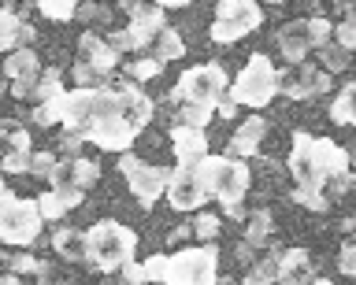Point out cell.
<instances>
[{
  "instance_id": "obj_48",
  "label": "cell",
  "mask_w": 356,
  "mask_h": 285,
  "mask_svg": "<svg viewBox=\"0 0 356 285\" xmlns=\"http://www.w3.org/2000/svg\"><path fill=\"white\" fill-rule=\"evenodd\" d=\"M267 4H282V0H267Z\"/></svg>"
},
{
  "instance_id": "obj_19",
  "label": "cell",
  "mask_w": 356,
  "mask_h": 285,
  "mask_svg": "<svg viewBox=\"0 0 356 285\" xmlns=\"http://www.w3.org/2000/svg\"><path fill=\"white\" fill-rule=\"evenodd\" d=\"M4 74L11 78V93H19L22 85H30L41 74V60L33 49H11V56L4 60Z\"/></svg>"
},
{
  "instance_id": "obj_34",
  "label": "cell",
  "mask_w": 356,
  "mask_h": 285,
  "mask_svg": "<svg viewBox=\"0 0 356 285\" xmlns=\"http://www.w3.org/2000/svg\"><path fill=\"white\" fill-rule=\"evenodd\" d=\"M211 115H216V112H208V107H193V104H182V107H178V123L200 126V130L211 123Z\"/></svg>"
},
{
  "instance_id": "obj_20",
  "label": "cell",
  "mask_w": 356,
  "mask_h": 285,
  "mask_svg": "<svg viewBox=\"0 0 356 285\" xmlns=\"http://www.w3.org/2000/svg\"><path fill=\"white\" fill-rule=\"evenodd\" d=\"M82 196L86 193L67 189V185H52L49 193L38 196V211H41V218H63V215H71L74 207L82 204Z\"/></svg>"
},
{
  "instance_id": "obj_36",
  "label": "cell",
  "mask_w": 356,
  "mask_h": 285,
  "mask_svg": "<svg viewBox=\"0 0 356 285\" xmlns=\"http://www.w3.org/2000/svg\"><path fill=\"white\" fill-rule=\"evenodd\" d=\"M189 230H193L200 241H216V237H219V218L204 211V215H197V218H193V226H189Z\"/></svg>"
},
{
  "instance_id": "obj_42",
  "label": "cell",
  "mask_w": 356,
  "mask_h": 285,
  "mask_svg": "<svg viewBox=\"0 0 356 285\" xmlns=\"http://www.w3.org/2000/svg\"><path fill=\"white\" fill-rule=\"evenodd\" d=\"M11 148L30 152V134H26V130H15V126H11Z\"/></svg>"
},
{
  "instance_id": "obj_39",
  "label": "cell",
  "mask_w": 356,
  "mask_h": 285,
  "mask_svg": "<svg viewBox=\"0 0 356 285\" xmlns=\"http://www.w3.org/2000/svg\"><path fill=\"white\" fill-rule=\"evenodd\" d=\"M38 267H41V263L33 259V256H26V252H19V256L8 259V270L11 274H38Z\"/></svg>"
},
{
  "instance_id": "obj_17",
  "label": "cell",
  "mask_w": 356,
  "mask_h": 285,
  "mask_svg": "<svg viewBox=\"0 0 356 285\" xmlns=\"http://www.w3.org/2000/svg\"><path fill=\"white\" fill-rule=\"evenodd\" d=\"M171 145H175V159L178 163H197L200 156H208V134L200 126L175 123L171 126Z\"/></svg>"
},
{
  "instance_id": "obj_45",
  "label": "cell",
  "mask_w": 356,
  "mask_h": 285,
  "mask_svg": "<svg viewBox=\"0 0 356 285\" xmlns=\"http://www.w3.org/2000/svg\"><path fill=\"white\" fill-rule=\"evenodd\" d=\"M0 285H19V274H11V270L0 274Z\"/></svg>"
},
{
  "instance_id": "obj_31",
  "label": "cell",
  "mask_w": 356,
  "mask_h": 285,
  "mask_svg": "<svg viewBox=\"0 0 356 285\" xmlns=\"http://www.w3.org/2000/svg\"><path fill=\"white\" fill-rule=\"evenodd\" d=\"M330 41L334 45H341L345 52L356 49V26H353V15L341 19V23H330Z\"/></svg>"
},
{
  "instance_id": "obj_26",
  "label": "cell",
  "mask_w": 356,
  "mask_h": 285,
  "mask_svg": "<svg viewBox=\"0 0 356 285\" xmlns=\"http://www.w3.org/2000/svg\"><path fill=\"white\" fill-rule=\"evenodd\" d=\"M356 85L353 82H345L341 85V93L334 96V104H330V123H338V126H353V119H356Z\"/></svg>"
},
{
  "instance_id": "obj_43",
  "label": "cell",
  "mask_w": 356,
  "mask_h": 285,
  "mask_svg": "<svg viewBox=\"0 0 356 285\" xmlns=\"http://www.w3.org/2000/svg\"><path fill=\"white\" fill-rule=\"evenodd\" d=\"M216 112H219L222 119H234V112H238V104H234V101H230V96H222V101L216 104Z\"/></svg>"
},
{
  "instance_id": "obj_13",
  "label": "cell",
  "mask_w": 356,
  "mask_h": 285,
  "mask_svg": "<svg viewBox=\"0 0 356 285\" xmlns=\"http://www.w3.org/2000/svg\"><path fill=\"white\" fill-rule=\"evenodd\" d=\"M163 196L175 211H197V207H204L208 193H204V182H200L197 163H178L171 171V178H167Z\"/></svg>"
},
{
  "instance_id": "obj_15",
  "label": "cell",
  "mask_w": 356,
  "mask_h": 285,
  "mask_svg": "<svg viewBox=\"0 0 356 285\" xmlns=\"http://www.w3.org/2000/svg\"><path fill=\"white\" fill-rule=\"evenodd\" d=\"M100 178V163L97 159H86V156H67L56 163V171H52V185H67V189H78V193H86V189H93Z\"/></svg>"
},
{
  "instance_id": "obj_9",
  "label": "cell",
  "mask_w": 356,
  "mask_h": 285,
  "mask_svg": "<svg viewBox=\"0 0 356 285\" xmlns=\"http://www.w3.org/2000/svg\"><path fill=\"white\" fill-rule=\"evenodd\" d=\"M260 23H264L260 0H219L208 34L216 45H234V41L249 37L252 30H260Z\"/></svg>"
},
{
  "instance_id": "obj_28",
  "label": "cell",
  "mask_w": 356,
  "mask_h": 285,
  "mask_svg": "<svg viewBox=\"0 0 356 285\" xmlns=\"http://www.w3.org/2000/svg\"><path fill=\"white\" fill-rule=\"evenodd\" d=\"M41 15L52 19V23H71L78 15V0H38Z\"/></svg>"
},
{
  "instance_id": "obj_47",
  "label": "cell",
  "mask_w": 356,
  "mask_h": 285,
  "mask_svg": "<svg viewBox=\"0 0 356 285\" xmlns=\"http://www.w3.org/2000/svg\"><path fill=\"white\" fill-rule=\"evenodd\" d=\"M308 285H334V282H330V278H312Z\"/></svg>"
},
{
  "instance_id": "obj_12",
  "label": "cell",
  "mask_w": 356,
  "mask_h": 285,
  "mask_svg": "<svg viewBox=\"0 0 356 285\" xmlns=\"http://www.w3.org/2000/svg\"><path fill=\"white\" fill-rule=\"evenodd\" d=\"M160 26H167L163 23V8L160 4H141V8H134L130 12V26L127 30H115L111 37H104L115 52H141V49H149V41H152V34Z\"/></svg>"
},
{
  "instance_id": "obj_2",
  "label": "cell",
  "mask_w": 356,
  "mask_h": 285,
  "mask_svg": "<svg viewBox=\"0 0 356 285\" xmlns=\"http://www.w3.org/2000/svg\"><path fill=\"white\" fill-rule=\"evenodd\" d=\"M152 123V101L134 82L100 85L93 93V112L82 130L89 145L104 152H130L145 126Z\"/></svg>"
},
{
  "instance_id": "obj_22",
  "label": "cell",
  "mask_w": 356,
  "mask_h": 285,
  "mask_svg": "<svg viewBox=\"0 0 356 285\" xmlns=\"http://www.w3.org/2000/svg\"><path fill=\"white\" fill-rule=\"evenodd\" d=\"M149 49H152V60H160V63H171V60L186 56V41H182V34H178L175 26H160V30H156L152 41H149Z\"/></svg>"
},
{
  "instance_id": "obj_4",
  "label": "cell",
  "mask_w": 356,
  "mask_h": 285,
  "mask_svg": "<svg viewBox=\"0 0 356 285\" xmlns=\"http://www.w3.org/2000/svg\"><path fill=\"white\" fill-rule=\"evenodd\" d=\"M138 252V234L115 218H100L86 230V259L97 270H119Z\"/></svg>"
},
{
  "instance_id": "obj_41",
  "label": "cell",
  "mask_w": 356,
  "mask_h": 285,
  "mask_svg": "<svg viewBox=\"0 0 356 285\" xmlns=\"http://www.w3.org/2000/svg\"><path fill=\"white\" fill-rule=\"evenodd\" d=\"M119 270H122V282H127V285H145V274H141V263H134V259H130V263H122V267H119Z\"/></svg>"
},
{
  "instance_id": "obj_21",
  "label": "cell",
  "mask_w": 356,
  "mask_h": 285,
  "mask_svg": "<svg viewBox=\"0 0 356 285\" xmlns=\"http://www.w3.org/2000/svg\"><path fill=\"white\" fill-rule=\"evenodd\" d=\"M78 52H82V63H89V67H97L104 74L119 67V52L111 49L104 37H97V34H82V37H78Z\"/></svg>"
},
{
  "instance_id": "obj_38",
  "label": "cell",
  "mask_w": 356,
  "mask_h": 285,
  "mask_svg": "<svg viewBox=\"0 0 356 285\" xmlns=\"http://www.w3.org/2000/svg\"><path fill=\"white\" fill-rule=\"evenodd\" d=\"M163 270H167V256H149L141 263L145 282H163Z\"/></svg>"
},
{
  "instance_id": "obj_30",
  "label": "cell",
  "mask_w": 356,
  "mask_h": 285,
  "mask_svg": "<svg viewBox=\"0 0 356 285\" xmlns=\"http://www.w3.org/2000/svg\"><path fill=\"white\" fill-rule=\"evenodd\" d=\"M275 263L278 256H264V259H256L249 274H245V285H271L275 282Z\"/></svg>"
},
{
  "instance_id": "obj_18",
  "label": "cell",
  "mask_w": 356,
  "mask_h": 285,
  "mask_svg": "<svg viewBox=\"0 0 356 285\" xmlns=\"http://www.w3.org/2000/svg\"><path fill=\"white\" fill-rule=\"evenodd\" d=\"M264 134H267V119H264V115L245 119V123L234 130V137H230V156H238V159L256 156V152H260V145H264Z\"/></svg>"
},
{
  "instance_id": "obj_1",
  "label": "cell",
  "mask_w": 356,
  "mask_h": 285,
  "mask_svg": "<svg viewBox=\"0 0 356 285\" xmlns=\"http://www.w3.org/2000/svg\"><path fill=\"white\" fill-rule=\"evenodd\" d=\"M349 148L330 137H312L305 130L293 134L289 148V174H293V200L308 211H327L330 196L353 189L349 174Z\"/></svg>"
},
{
  "instance_id": "obj_7",
  "label": "cell",
  "mask_w": 356,
  "mask_h": 285,
  "mask_svg": "<svg viewBox=\"0 0 356 285\" xmlns=\"http://www.w3.org/2000/svg\"><path fill=\"white\" fill-rule=\"evenodd\" d=\"M219 282V248L204 241L200 248H178L167 256V270L160 285H216Z\"/></svg>"
},
{
  "instance_id": "obj_40",
  "label": "cell",
  "mask_w": 356,
  "mask_h": 285,
  "mask_svg": "<svg viewBox=\"0 0 356 285\" xmlns=\"http://www.w3.org/2000/svg\"><path fill=\"white\" fill-rule=\"evenodd\" d=\"M338 270L341 274H356V248H353V241H345L341 252H338Z\"/></svg>"
},
{
  "instance_id": "obj_10",
  "label": "cell",
  "mask_w": 356,
  "mask_h": 285,
  "mask_svg": "<svg viewBox=\"0 0 356 285\" xmlns=\"http://www.w3.org/2000/svg\"><path fill=\"white\" fill-rule=\"evenodd\" d=\"M278 52L289 60V63H300L308 60V52H319L323 45L330 41V23L323 15H312V19H293L278 30Z\"/></svg>"
},
{
  "instance_id": "obj_27",
  "label": "cell",
  "mask_w": 356,
  "mask_h": 285,
  "mask_svg": "<svg viewBox=\"0 0 356 285\" xmlns=\"http://www.w3.org/2000/svg\"><path fill=\"white\" fill-rule=\"evenodd\" d=\"M271 211L267 207H260V211H252L249 218V230H245V245L249 248H264L267 245V237H271Z\"/></svg>"
},
{
  "instance_id": "obj_6",
  "label": "cell",
  "mask_w": 356,
  "mask_h": 285,
  "mask_svg": "<svg viewBox=\"0 0 356 285\" xmlns=\"http://www.w3.org/2000/svg\"><path fill=\"white\" fill-rule=\"evenodd\" d=\"M227 96L238 107H267L278 96V71L275 63L264 56V52H256V56L245 60V67L238 71V78H234V89H227Z\"/></svg>"
},
{
  "instance_id": "obj_8",
  "label": "cell",
  "mask_w": 356,
  "mask_h": 285,
  "mask_svg": "<svg viewBox=\"0 0 356 285\" xmlns=\"http://www.w3.org/2000/svg\"><path fill=\"white\" fill-rule=\"evenodd\" d=\"M227 89H230V78L222 71V63H197V67L182 71V78H178L171 96L178 104H193V107L216 112V104L227 96Z\"/></svg>"
},
{
  "instance_id": "obj_14",
  "label": "cell",
  "mask_w": 356,
  "mask_h": 285,
  "mask_svg": "<svg viewBox=\"0 0 356 285\" xmlns=\"http://www.w3.org/2000/svg\"><path fill=\"white\" fill-rule=\"evenodd\" d=\"M327 89H330V74L312 67V63H305V60L289 63V71L278 74V93L293 96V101H308V96L327 93Z\"/></svg>"
},
{
  "instance_id": "obj_3",
  "label": "cell",
  "mask_w": 356,
  "mask_h": 285,
  "mask_svg": "<svg viewBox=\"0 0 356 285\" xmlns=\"http://www.w3.org/2000/svg\"><path fill=\"white\" fill-rule=\"evenodd\" d=\"M197 171H200V182H204V193L222 204V211L238 207L252 185V174L245 167V159H238V156H216V152H208V156L197 159Z\"/></svg>"
},
{
  "instance_id": "obj_11",
  "label": "cell",
  "mask_w": 356,
  "mask_h": 285,
  "mask_svg": "<svg viewBox=\"0 0 356 285\" xmlns=\"http://www.w3.org/2000/svg\"><path fill=\"white\" fill-rule=\"evenodd\" d=\"M119 171H122V178H127L130 193L138 196V204H145V207H152L156 200H160L163 189H167V178H171L167 167L145 163L138 156H130V152H119Z\"/></svg>"
},
{
  "instance_id": "obj_37",
  "label": "cell",
  "mask_w": 356,
  "mask_h": 285,
  "mask_svg": "<svg viewBox=\"0 0 356 285\" xmlns=\"http://www.w3.org/2000/svg\"><path fill=\"white\" fill-rule=\"evenodd\" d=\"M26 167H30V152H22V148H11L0 159V171H8V174H26Z\"/></svg>"
},
{
  "instance_id": "obj_32",
  "label": "cell",
  "mask_w": 356,
  "mask_h": 285,
  "mask_svg": "<svg viewBox=\"0 0 356 285\" xmlns=\"http://www.w3.org/2000/svg\"><path fill=\"white\" fill-rule=\"evenodd\" d=\"M56 163H60V156L56 152H30V174L33 178H52V171H56Z\"/></svg>"
},
{
  "instance_id": "obj_5",
  "label": "cell",
  "mask_w": 356,
  "mask_h": 285,
  "mask_svg": "<svg viewBox=\"0 0 356 285\" xmlns=\"http://www.w3.org/2000/svg\"><path fill=\"white\" fill-rule=\"evenodd\" d=\"M44 218L38 211V200H22L0 182V241L11 248H30L41 237Z\"/></svg>"
},
{
  "instance_id": "obj_25",
  "label": "cell",
  "mask_w": 356,
  "mask_h": 285,
  "mask_svg": "<svg viewBox=\"0 0 356 285\" xmlns=\"http://www.w3.org/2000/svg\"><path fill=\"white\" fill-rule=\"evenodd\" d=\"M52 248H56V256H63L71 263H86V234L82 230H60L52 237Z\"/></svg>"
},
{
  "instance_id": "obj_29",
  "label": "cell",
  "mask_w": 356,
  "mask_h": 285,
  "mask_svg": "<svg viewBox=\"0 0 356 285\" xmlns=\"http://www.w3.org/2000/svg\"><path fill=\"white\" fill-rule=\"evenodd\" d=\"M319 56H323V71H327V74H338V71L349 67V56H353V52H345L341 45L327 41V45L319 49Z\"/></svg>"
},
{
  "instance_id": "obj_16",
  "label": "cell",
  "mask_w": 356,
  "mask_h": 285,
  "mask_svg": "<svg viewBox=\"0 0 356 285\" xmlns=\"http://www.w3.org/2000/svg\"><path fill=\"white\" fill-rule=\"evenodd\" d=\"M312 278H316V267H312V256L305 248H289L278 256V263H275L278 285H308Z\"/></svg>"
},
{
  "instance_id": "obj_24",
  "label": "cell",
  "mask_w": 356,
  "mask_h": 285,
  "mask_svg": "<svg viewBox=\"0 0 356 285\" xmlns=\"http://www.w3.org/2000/svg\"><path fill=\"white\" fill-rule=\"evenodd\" d=\"M56 93H63V82H60V71H44L41 67V74H38V78H33L30 85H22V89L15 93V96H22V101H26V96H30V101H52V96Z\"/></svg>"
},
{
  "instance_id": "obj_33",
  "label": "cell",
  "mask_w": 356,
  "mask_h": 285,
  "mask_svg": "<svg viewBox=\"0 0 356 285\" xmlns=\"http://www.w3.org/2000/svg\"><path fill=\"white\" fill-rule=\"evenodd\" d=\"M163 71V63L160 60H134V63H127V74L130 78H138V82H149V78H156V74Z\"/></svg>"
},
{
  "instance_id": "obj_46",
  "label": "cell",
  "mask_w": 356,
  "mask_h": 285,
  "mask_svg": "<svg viewBox=\"0 0 356 285\" xmlns=\"http://www.w3.org/2000/svg\"><path fill=\"white\" fill-rule=\"evenodd\" d=\"M122 8H127V12H134V8H141V4H149V0H119Z\"/></svg>"
},
{
  "instance_id": "obj_44",
  "label": "cell",
  "mask_w": 356,
  "mask_h": 285,
  "mask_svg": "<svg viewBox=\"0 0 356 285\" xmlns=\"http://www.w3.org/2000/svg\"><path fill=\"white\" fill-rule=\"evenodd\" d=\"M152 4H160L167 12V8H189V0H152Z\"/></svg>"
},
{
  "instance_id": "obj_23",
  "label": "cell",
  "mask_w": 356,
  "mask_h": 285,
  "mask_svg": "<svg viewBox=\"0 0 356 285\" xmlns=\"http://www.w3.org/2000/svg\"><path fill=\"white\" fill-rule=\"evenodd\" d=\"M26 41H33V30L22 23L15 12L0 8V52H11V49L26 45Z\"/></svg>"
},
{
  "instance_id": "obj_49",
  "label": "cell",
  "mask_w": 356,
  "mask_h": 285,
  "mask_svg": "<svg viewBox=\"0 0 356 285\" xmlns=\"http://www.w3.org/2000/svg\"><path fill=\"white\" fill-rule=\"evenodd\" d=\"M216 285H219V282H216ZM222 285H234V282H222Z\"/></svg>"
},
{
  "instance_id": "obj_35",
  "label": "cell",
  "mask_w": 356,
  "mask_h": 285,
  "mask_svg": "<svg viewBox=\"0 0 356 285\" xmlns=\"http://www.w3.org/2000/svg\"><path fill=\"white\" fill-rule=\"evenodd\" d=\"M74 78H78V85H82V89H100L108 74L97 71V67H89V63H78V67H74Z\"/></svg>"
}]
</instances>
